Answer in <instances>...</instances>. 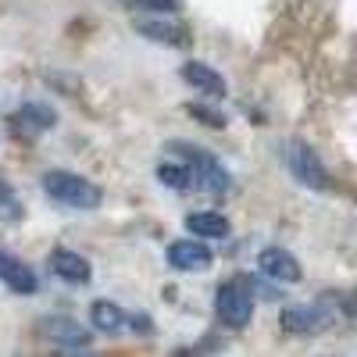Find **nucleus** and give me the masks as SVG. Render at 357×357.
Segmentation results:
<instances>
[{"label": "nucleus", "instance_id": "obj_1", "mask_svg": "<svg viewBox=\"0 0 357 357\" xmlns=\"http://www.w3.org/2000/svg\"><path fill=\"white\" fill-rule=\"evenodd\" d=\"M165 151L186 165V172L193 178V193H229L232 190L229 168L211 151H204V146H197V143H183V139H172Z\"/></svg>", "mask_w": 357, "mask_h": 357}, {"label": "nucleus", "instance_id": "obj_2", "mask_svg": "<svg viewBox=\"0 0 357 357\" xmlns=\"http://www.w3.org/2000/svg\"><path fill=\"white\" fill-rule=\"evenodd\" d=\"M43 190L50 200L65 204V207H75V211H93V207L104 204V190L86 175H75V172H65V168H50L43 172Z\"/></svg>", "mask_w": 357, "mask_h": 357}, {"label": "nucleus", "instance_id": "obj_3", "mask_svg": "<svg viewBox=\"0 0 357 357\" xmlns=\"http://www.w3.org/2000/svg\"><path fill=\"white\" fill-rule=\"evenodd\" d=\"M286 168H289V175L296 178V183H301L304 190H311V193H333L336 190L333 172L325 168L318 151L311 143H304V139H289L286 143Z\"/></svg>", "mask_w": 357, "mask_h": 357}, {"label": "nucleus", "instance_id": "obj_4", "mask_svg": "<svg viewBox=\"0 0 357 357\" xmlns=\"http://www.w3.org/2000/svg\"><path fill=\"white\" fill-rule=\"evenodd\" d=\"M215 314L225 329H247L254 318V286L247 282V275L225 279L215 289Z\"/></svg>", "mask_w": 357, "mask_h": 357}, {"label": "nucleus", "instance_id": "obj_5", "mask_svg": "<svg viewBox=\"0 0 357 357\" xmlns=\"http://www.w3.org/2000/svg\"><path fill=\"white\" fill-rule=\"evenodd\" d=\"M329 325H336V318H333V311L325 307L321 301L282 307V333L293 336V340H311V336L325 333Z\"/></svg>", "mask_w": 357, "mask_h": 357}, {"label": "nucleus", "instance_id": "obj_6", "mask_svg": "<svg viewBox=\"0 0 357 357\" xmlns=\"http://www.w3.org/2000/svg\"><path fill=\"white\" fill-rule=\"evenodd\" d=\"M136 33L143 40H151L158 47H168V50H186L193 43V33L183 18H172V15H151V18H139L136 22Z\"/></svg>", "mask_w": 357, "mask_h": 357}, {"label": "nucleus", "instance_id": "obj_7", "mask_svg": "<svg viewBox=\"0 0 357 357\" xmlns=\"http://www.w3.org/2000/svg\"><path fill=\"white\" fill-rule=\"evenodd\" d=\"M211 261H215V254H211V247H204L200 236H183V240L168 243V264L175 268V272L197 275V272H207Z\"/></svg>", "mask_w": 357, "mask_h": 357}, {"label": "nucleus", "instance_id": "obj_8", "mask_svg": "<svg viewBox=\"0 0 357 357\" xmlns=\"http://www.w3.org/2000/svg\"><path fill=\"white\" fill-rule=\"evenodd\" d=\"M257 272H261L264 279L279 282V286H293V282L304 279L301 261H296V254H289L286 247H264V250L257 254Z\"/></svg>", "mask_w": 357, "mask_h": 357}, {"label": "nucleus", "instance_id": "obj_9", "mask_svg": "<svg viewBox=\"0 0 357 357\" xmlns=\"http://www.w3.org/2000/svg\"><path fill=\"white\" fill-rule=\"evenodd\" d=\"M40 333H43L50 343L68 347V350H86L89 343H93V333H89L82 321L68 318V314H50V318H43V321H40Z\"/></svg>", "mask_w": 357, "mask_h": 357}, {"label": "nucleus", "instance_id": "obj_10", "mask_svg": "<svg viewBox=\"0 0 357 357\" xmlns=\"http://www.w3.org/2000/svg\"><path fill=\"white\" fill-rule=\"evenodd\" d=\"M50 272L68 286H89L93 282V264H89L82 254L68 250V247H57L50 254Z\"/></svg>", "mask_w": 357, "mask_h": 357}, {"label": "nucleus", "instance_id": "obj_11", "mask_svg": "<svg viewBox=\"0 0 357 357\" xmlns=\"http://www.w3.org/2000/svg\"><path fill=\"white\" fill-rule=\"evenodd\" d=\"M178 75H183V82H186V86H193L197 93H204V97L222 100V97L229 93L225 75H222L218 68H211V65H204V61H186L183 68H178Z\"/></svg>", "mask_w": 357, "mask_h": 357}, {"label": "nucleus", "instance_id": "obj_12", "mask_svg": "<svg viewBox=\"0 0 357 357\" xmlns=\"http://www.w3.org/2000/svg\"><path fill=\"white\" fill-rule=\"evenodd\" d=\"M0 282H4L11 293H22V296H29V293L40 289L36 272H33V268H29L25 261L11 257V254H0Z\"/></svg>", "mask_w": 357, "mask_h": 357}, {"label": "nucleus", "instance_id": "obj_13", "mask_svg": "<svg viewBox=\"0 0 357 357\" xmlns=\"http://www.w3.org/2000/svg\"><path fill=\"white\" fill-rule=\"evenodd\" d=\"M15 126L25 132H47L57 126V107L47 100H25L15 114Z\"/></svg>", "mask_w": 357, "mask_h": 357}, {"label": "nucleus", "instance_id": "obj_14", "mask_svg": "<svg viewBox=\"0 0 357 357\" xmlns=\"http://www.w3.org/2000/svg\"><path fill=\"white\" fill-rule=\"evenodd\" d=\"M183 222H186V232L200 236V240H225L229 236V218L222 211H190Z\"/></svg>", "mask_w": 357, "mask_h": 357}, {"label": "nucleus", "instance_id": "obj_15", "mask_svg": "<svg viewBox=\"0 0 357 357\" xmlns=\"http://www.w3.org/2000/svg\"><path fill=\"white\" fill-rule=\"evenodd\" d=\"M89 325H93V333L118 336L126 329V311L114 301H93V307H89Z\"/></svg>", "mask_w": 357, "mask_h": 357}, {"label": "nucleus", "instance_id": "obj_16", "mask_svg": "<svg viewBox=\"0 0 357 357\" xmlns=\"http://www.w3.org/2000/svg\"><path fill=\"white\" fill-rule=\"evenodd\" d=\"M154 175H158L161 186H168L175 193H193V178H190V172H186L183 161H161L154 168Z\"/></svg>", "mask_w": 357, "mask_h": 357}, {"label": "nucleus", "instance_id": "obj_17", "mask_svg": "<svg viewBox=\"0 0 357 357\" xmlns=\"http://www.w3.org/2000/svg\"><path fill=\"white\" fill-rule=\"evenodd\" d=\"M186 111H190V118L204 122L207 129H225V126H229V118H225V111H218V104H204V100H193V104H186Z\"/></svg>", "mask_w": 357, "mask_h": 357}, {"label": "nucleus", "instance_id": "obj_18", "mask_svg": "<svg viewBox=\"0 0 357 357\" xmlns=\"http://www.w3.org/2000/svg\"><path fill=\"white\" fill-rule=\"evenodd\" d=\"M22 215H25V207H22V200L15 197V190L0 178V222H22Z\"/></svg>", "mask_w": 357, "mask_h": 357}, {"label": "nucleus", "instance_id": "obj_19", "mask_svg": "<svg viewBox=\"0 0 357 357\" xmlns=\"http://www.w3.org/2000/svg\"><path fill=\"white\" fill-rule=\"evenodd\" d=\"M136 8H143L146 15H175L183 8V0H132Z\"/></svg>", "mask_w": 357, "mask_h": 357}, {"label": "nucleus", "instance_id": "obj_20", "mask_svg": "<svg viewBox=\"0 0 357 357\" xmlns=\"http://www.w3.org/2000/svg\"><path fill=\"white\" fill-rule=\"evenodd\" d=\"M126 325H132V329H139V336H146L154 329V321L146 318V314H126Z\"/></svg>", "mask_w": 357, "mask_h": 357}, {"label": "nucleus", "instance_id": "obj_21", "mask_svg": "<svg viewBox=\"0 0 357 357\" xmlns=\"http://www.w3.org/2000/svg\"><path fill=\"white\" fill-rule=\"evenodd\" d=\"M0 254H4V250H0Z\"/></svg>", "mask_w": 357, "mask_h": 357}]
</instances>
